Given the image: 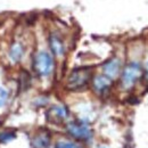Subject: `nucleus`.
Listing matches in <instances>:
<instances>
[{"label": "nucleus", "mask_w": 148, "mask_h": 148, "mask_svg": "<svg viewBox=\"0 0 148 148\" xmlns=\"http://www.w3.org/2000/svg\"><path fill=\"white\" fill-rule=\"evenodd\" d=\"M92 76L90 67H79L73 70L67 77V88L70 90H81L88 86Z\"/></svg>", "instance_id": "1"}, {"label": "nucleus", "mask_w": 148, "mask_h": 148, "mask_svg": "<svg viewBox=\"0 0 148 148\" xmlns=\"http://www.w3.org/2000/svg\"><path fill=\"white\" fill-rule=\"evenodd\" d=\"M34 70L40 76H48L53 73L54 59L46 51H40L34 58Z\"/></svg>", "instance_id": "2"}, {"label": "nucleus", "mask_w": 148, "mask_h": 148, "mask_svg": "<svg viewBox=\"0 0 148 148\" xmlns=\"http://www.w3.org/2000/svg\"><path fill=\"white\" fill-rule=\"evenodd\" d=\"M141 76V66L138 63H130L125 66L122 73V87L124 89H130Z\"/></svg>", "instance_id": "3"}, {"label": "nucleus", "mask_w": 148, "mask_h": 148, "mask_svg": "<svg viewBox=\"0 0 148 148\" xmlns=\"http://www.w3.org/2000/svg\"><path fill=\"white\" fill-rule=\"evenodd\" d=\"M67 131L72 137H74L75 139H79V140H89L92 136L91 129L87 124L80 123V122L69 123L67 124Z\"/></svg>", "instance_id": "4"}, {"label": "nucleus", "mask_w": 148, "mask_h": 148, "mask_svg": "<svg viewBox=\"0 0 148 148\" xmlns=\"http://www.w3.org/2000/svg\"><path fill=\"white\" fill-rule=\"evenodd\" d=\"M103 71H104V74L110 77V79H115L120 71H121V60L119 58H112L108 62H106L103 66Z\"/></svg>", "instance_id": "5"}, {"label": "nucleus", "mask_w": 148, "mask_h": 148, "mask_svg": "<svg viewBox=\"0 0 148 148\" xmlns=\"http://www.w3.org/2000/svg\"><path fill=\"white\" fill-rule=\"evenodd\" d=\"M112 80L110 77H107L105 74L104 75H97L92 81L93 90L97 93H105L108 91V89L111 88Z\"/></svg>", "instance_id": "6"}, {"label": "nucleus", "mask_w": 148, "mask_h": 148, "mask_svg": "<svg viewBox=\"0 0 148 148\" xmlns=\"http://www.w3.org/2000/svg\"><path fill=\"white\" fill-rule=\"evenodd\" d=\"M49 46L53 51V54L56 56H63L65 54V45L63 39L59 37L57 33H51L49 36Z\"/></svg>", "instance_id": "7"}, {"label": "nucleus", "mask_w": 148, "mask_h": 148, "mask_svg": "<svg viewBox=\"0 0 148 148\" xmlns=\"http://www.w3.org/2000/svg\"><path fill=\"white\" fill-rule=\"evenodd\" d=\"M48 116L51 121H55V122H62L64 121L67 116H69V111L65 106L63 105H56L53 106L49 112H48Z\"/></svg>", "instance_id": "8"}, {"label": "nucleus", "mask_w": 148, "mask_h": 148, "mask_svg": "<svg viewBox=\"0 0 148 148\" xmlns=\"http://www.w3.org/2000/svg\"><path fill=\"white\" fill-rule=\"evenodd\" d=\"M24 55V48L19 42H15L12 45L9 49V58L13 63H18Z\"/></svg>", "instance_id": "9"}, {"label": "nucleus", "mask_w": 148, "mask_h": 148, "mask_svg": "<svg viewBox=\"0 0 148 148\" xmlns=\"http://www.w3.org/2000/svg\"><path fill=\"white\" fill-rule=\"evenodd\" d=\"M33 146L36 148H47L50 145V137L47 133H41L34 137L32 141Z\"/></svg>", "instance_id": "10"}, {"label": "nucleus", "mask_w": 148, "mask_h": 148, "mask_svg": "<svg viewBox=\"0 0 148 148\" xmlns=\"http://www.w3.org/2000/svg\"><path fill=\"white\" fill-rule=\"evenodd\" d=\"M15 138H16V134L13 131H6V132L0 133V143L1 144H6V143H8Z\"/></svg>", "instance_id": "11"}, {"label": "nucleus", "mask_w": 148, "mask_h": 148, "mask_svg": "<svg viewBox=\"0 0 148 148\" xmlns=\"http://www.w3.org/2000/svg\"><path fill=\"white\" fill-rule=\"evenodd\" d=\"M8 100V91L0 87V107L5 106Z\"/></svg>", "instance_id": "12"}, {"label": "nucleus", "mask_w": 148, "mask_h": 148, "mask_svg": "<svg viewBox=\"0 0 148 148\" xmlns=\"http://www.w3.org/2000/svg\"><path fill=\"white\" fill-rule=\"evenodd\" d=\"M56 148H77L73 143L70 141H58L56 144Z\"/></svg>", "instance_id": "13"}, {"label": "nucleus", "mask_w": 148, "mask_h": 148, "mask_svg": "<svg viewBox=\"0 0 148 148\" xmlns=\"http://www.w3.org/2000/svg\"><path fill=\"white\" fill-rule=\"evenodd\" d=\"M147 71H148V62H147Z\"/></svg>", "instance_id": "14"}]
</instances>
